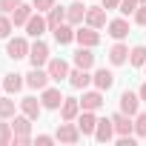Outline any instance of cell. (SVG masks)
I'll use <instances>...</instances> for the list:
<instances>
[{"instance_id":"cell-28","label":"cell","mask_w":146,"mask_h":146,"mask_svg":"<svg viewBox=\"0 0 146 146\" xmlns=\"http://www.w3.org/2000/svg\"><path fill=\"white\" fill-rule=\"evenodd\" d=\"M129 63L132 66H143L146 63V46H132L129 49Z\"/></svg>"},{"instance_id":"cell-25","label":"cell","mask_w":146,"mask_h":146,"mask_svg":"<svg viewBox=\"0 0 146 146\" xmlns=\"http://www.w3.org/2000/svg\"><path fill=\"white\" fill-rule=\"evenodd\" d=\"M52 35H54V40L60 46H69L72 40H75V26H72V23H60L57 29H52Z\"/></svg>"},{"instance_id":"cell-7","label":"cell","mask_w":146,"mask_h":146,"mask_svg":"<svg viewBox=\"0 0 146 146\" xmlns=\"http://www.w3.org/2000/svg\"><path fill=\"white\" fill-rule=\"evenodd\" d=\"M49 46L40 40V37H35V43H32V49H29V63L32 66H46L49 63Z\"/></svg>"},{"instance_id":"cell-31","label":"cell","mask_w":146,"mask_h":146,"mask_svg":"<svg viewBox=\"0 0 146 146\" xmlns=\"http://www.w3.org/2000/svg\"><path fill=\"white\" fill-rule=\"evenodd\" d=\"M135 137H146V112L135 115Z\"/></svg>"},{"instance_id":"cell-26","label":"cell","mask_w":146,"mask_h":146,"mask_svg":"<svg viewBox=\"0 0 146 146\" xmlns=\"http://www.w3.org/2000/svg\"><path fill=\"white\" fill-rule=\"evenodd\" d=\"M32 15H35V6H29V3H20V6L12 12V23H15V26H26Z\"/></svg>"},{"instance_id":"cell-13","label":"cell","mask_w":146,"mask_h":146,"mask_svg":"<svg viewBox=\"0 0 146 146\" xmlns=\"http://www.w3.org/2000/svg\"><path fill=\"white\" fill-rule=\"evenodd\" d=\"M80 109H89V112H98L103 109V92L100 89H83V98H80Z\"/></svg>"},{"instance_id":"cell-9","label":"cell","mask_w":146,"mask_h":146,"mask_svg":"<svg viewBox=\"0 0 146 146\" xmlns=\"http://www.w3.org/2000/svg\"><path fill=\"white\" fill-rule=\"evenodd\" d=\"M23 29H26V35H29V37H43V32H49V23H46L43 12H35Z\"/></svg>"},{"instance_id":"cell-12","label":"cell","mask_w":146,"mask_h":146,"mask_svg":"<svg viewBox=\"0 0 146 146\" xmlns=\"http://www.w3.org/2000/svg\"><path fill=\"white\" fill-rule=\"evenodd\" d=\"M40 103H43V109H60L63 92L54 89V86H46V89H40Z\"/></svg>"},{"instance_id":"cell-4","label":"cell","mask_w":146,"mask_h":146,"mask_svg":"<svg viewBox=\"0 0 146 146\" xmlns=\"http://www.w3.org/2000/svg\"><path fill=\"white\" fill-rule=\"evenodd\" d=\"M86 3L83 0H75V3H69L66 6V23H72V26H83L86 23Z\"/></svg>"},{"instance_id":"cell-14","label":"cell","mask_w":146,"mask_h":146,"mask_svg":"<svg viewBox=\"0 0 146 146\" xmlns=\"http://www.w3.org/2000/svg\"><path fill=\"white\" fill-rule=\"evenodd\" d=\"M80 112H83L80 109V98H63V103H60V120H78Z\"/></svg>"},{"instance_id":"cell-11","label":"cell","mask_w":146,"mask_h":146,"mask_svg":"<svg viewBox=\"0 0 146 146\" xmlns=\"http://www.w3.org/2000/svg\"><path fill=\"white\" fill-rule=\"evenodd\" d=\"M46 69H49V75H52V80H69V63L63 60V57H49V63H46Z\"/></svg>"},{"instance_id":"cell-5","label":"cell","mask_w":146,"mask_h":146,"mask_svg":"<svg viewBox=\"0 0 146 146\" xmlns=\"http://www.w3.org/2000/svg\"><path fill=\"white\" fill-rule=\"evenodd\" d=\"M75 40H78V46H92V49H95V46L100 43V32L83 23V26L75 29Z\"/></svg>"},{"instance_id":"cell-2","label":"cell","mask_w":146,"mask_h":146,"mask_svg":"<svg viewBox=\"0 0 146 146\" xmlns=\"http://www.w3.org/2000/svg\"><path fill=\"white\" fill-rule=\"evenodd\" d=\"M54 137L60 140V143H78L80 137H83V132H80V126H78V120H63L60 126H57V132H54Z\"/></svg>"},{"instance_id":"cell-40","label":"cell","mask_w":146,"mask_h":146,"mask_svg":"<svg viewBox=\"0 0 146 146\" xmlns=\"http://www.w3.org/2000/svg\"><path fill=\"white\" fill-rule=\"evenodd\" d=\"M143 72H146V63H143Z\"/></svg>"},{"instance_id":"cell-32","label":"cell","mask_w":146,"mask_h":146,"mask_svg":"<svg viewBox=\"0 0 146 146\" xmlns=\"http://www.w3.org/2000/svg\"><path fill=\"white\" fill-rule=\"evenodd\" d=\"M140 6V0H120V15H135V9Z\"/></svg>"},{"instance_id":"cell-35","label":"cell","mask_w":146,"mask_h":146,"mask_svg":"<svg viewBox=\"0 0 146 146\" xmlns=\"http://www.w3.org/2000/svg\"><path fill=\"white\" fill-rule=\"evenodd\" d=\"M132 17H135V23H137V26H146V3H140V6L135 9V15H132Z\"/></svg>"},{"instance_id":"cell-24","label":"cell","mask_w":146,"mask_h":146,"mask_svg":"<svg viewBox=\"0 0 146 146\" xmlns=\"http://www.w3.org/2000/svg\"><path fill=\"white\" fill-rule=\"evenodd\" d=\"M17 100H15V95H3L0 98V120H9V117H15L17 115Z\"/></svg>"},{"instance_id":"cell-29","label":"cell","mask_w":146,"mask_h":146,"mask_svg":"<svg viewBox=\"0 0 146 146\" xmlns=\"http://www.w3.org/2000/svg\"><path fill=\"white\" fill-rule=\"evenodd\" d=\"M12 29H15V23H12V15H6V12H0V40H9Z\"/></svg>"},{"instance_id":"cell-39","label":"cell","mask_w":146,"mask_h":146,"mask_svg":"<svg viewBox=\"0 0 146 146\" xmlns=\"http://www.w3.org/2000/svg\"><path fill=\"white\" fill-rule=\"evenodd\" d=\"M0 89H3V78H0Z\"/></svg>"},{"instance_id":"cell-22","label":"cell","mask_w":146,"mask_h":146,"mask_svg":"<svg viewBox=\"0 0 146 146\" xmlns=\"http://www.w3.org/2000/svg\"><path fill=\"white\" fill-rule=\"evenodd\" d=\"M78 126H80V132L89 137H95V126H98V117H95V112H89V109H83L80 115H78Z\"/></svg>"},{"instance_id":"cell-1","label":"cell","mask_w":146,"mask_h":146,"mask_svg":"<svg viewBox=\"0 0 146 146\" xmlns=\"http://www.w3.org/2000/svg\"><path fill=\"white\" fill-rule=\"evenodd\" d=\"M12 129H15L12 146H29V143H35V137H32V117H26L23 112L12 117Z\"/></svg>"},{"instance_id":"cell-33","label":"cell","mask_w":146,"mask_h":146,"mask_svg":"<svg viewBox=\"0 0 146 146\" xmlns=\"http://www.w3.org/2000/svg\"><path fill=\"white\" fill-rule=\"evenodd\" d=\"M20 3H26V0H0V12H6V15H12Z\"/></svg>"},{"instance_id":"cell-16","label":"cell","mask_w":146,"mask_h":146,"mask_svg":"<svg viewBox=\"0 0 146 146\" xmlns=\"http://www.w3.org/2000/svg\"><path fill=\"white\" fill-rule=\"evenodd\" d=\"M72 60H75L78 69H95V54H92V46H78V52L72 54Z\"/></svg>"},{"instance_id":"cell-10","label":"cell","mask_w":146,"mask_h":146,"mask_svg":"<svg viewBox=\"0 0 146 146\" xmlns=\"http://www.w3.org/2000/svg\"><path fill=\"white\" fill-rule=\"evenodd\" d=\"M95 140H98V143H109V140H115V123H112V117H98Z\"/></svg>"},{"instance_id":"cell-17","label":"cell","mask_w":146,"mask_h":146,"mask_svg":"<svg viewBox=\"0 0 146 146\" xmlns=\"http://www.w3.org/2000/svg\"><path fill=\"white\" fill-rule=\"evenodd\" d=\"M23 86H26V75H17V72L3 75V92H6V95H17Z\"/></svg>"},{"instance_id":"cell-20","label":"cell","mask_w":146,"mask_h":146,"mask_svg":"<svg viewBox=\"0 0 146 146\" xmlns=\"http://www.w3.org/2000/svg\"><path fill=\"white\" fill-rule=\"evenodd\" d=\"M109 63H112V66H123V63H129V46H126L123 40H117V43L109 49Z\"/></svg>"},{"instance_id":"cell-30","label":"cell","mask_w":146,"mask_h":146,"mask_svg":"<svg viewBox=\"0 0 146 146\" xmlns=\"http://www.w3.org/2000/svg\"><path fill=\"white\" fill-rule=\"evenodd\" d=\"M12 140H15L12 123H0V146H12Z\"/></svg>"},{"instance_id":"cell-34","label":"cell","mask_w":146,"mask_h":146,"mask_svg":"<svg viewBox=\"0 0 146 146\" xmlns=\"http://www.w3.org/2000/svg\"><path fill=\"white\" fill-rule=\"evenodd\" d=\"M32 6H35V12H43V15H46V12H49L52 6H57V3H54V0H32Z\"/></svg>"},{"instance_id":"cell-19","label":"cell","mask_w":146,"mask_h":146,"mask_svg":"<svg viewBox=\"0 0 146 146\" xmlns=\"http://www.w3.org/2000/svg\"><path fill=\"white\" fill-rule=\"evenodd\" d=\"M69 83L75 86V89H89L92 86V75H89V69H72L69 72Z\"/></svg>"},{"instance_id":"cell-38","label":"cell","mask_w":146,"mask_h":146,"mask_svg":"<svg viewBox=\"0 0 146 146\" xmlns=\"http://www.w3.org/2000/svg\"><path fill=\"white\" fill-rule=\"evenodd\" d=\"M137 95H140V100H143V103H146V83H143V86H140V89H137Z\"/></svg>"},{"instance_id":"cell-23","label":"cell","mask_w":146,"mask_h":146,"mask_svg":"<svg viewBox=\"0 0 146 146\" xmlns=\"http://www.w3.org/2000/svg\"><path fill=\"white\" fill-rule=\"evenodd\" d=\"M106 29H109V37H115V40H123V37L129 35V20H123V17H115V20H109V23H106Z\"/></svg>"},{"instance_id":"cell-6","label":"cell","mask_w":146,"mask_h":146,"mask_svg":"<svg viewBox=\"0 0 146 146\" xmlns=\"http://www.w3.org/2000/svg\"><path fill=\"white\" fill-rule=\"evenodd\" d=\"M29 49H32V43H29L26 37H12V40L6 43V54H9L12 60H23V57H29Z\"/></svg>"},{"instance_id":"cell-36","label":"cell","mask_w":146,"mask_h":146,"mask_svg":"<svg viewBox=\"0 0 146 146\" xmlns=\"http://www.w3.org/2000/svg\"><path fill=\"white\" fill-rule=\"evenodd\" d=\"M54 140H57L54 135H37V137H35V143H37V146H52Z\"/></svg>"},{"instance_id":"cell-27","label":"cell","mask_w":146,"mask_h":146,"mask_svg":"<svg viewBox=\"0 0 146 146\" xmlns=\"http://www.w3.org/2000/svg\"><path fill=\"white\" fill-rule=\"evenodd\" d=\"M46 23H49V32L57 29L60 23H66V6H52L46 12Z\"/></svg>"},{"instance_id":"cell-15","label":"cell","mask_w":146,"mask_h":146,"mask_svg":"<svg viewBox=\"0 0 146 146\" xmlns=\"http://www.w3.org/2000/svg\"><path fill=\"white\" fill-rule=\"evenodd\" d=\"M92 83H95V89H100V92H109L112 86H115V72L112 69H98L95 75H92Z\"/></svg>"},{"instance_id":"cell-41","label":"cell","mask_w":146,"mask_h":146,"mask_svg":"<svg viewBox=\"0 0 146 146\" xmlns=\"http://www.w3.org/2000/svg\"><path fill=\"white\" fill-rule=\"evenodd\" d=\"M140 3H146V0H140Z\"/></svg>"},{"instance_id":"cell-8","label":"cell","mask_w":146,"mask_h":146,"mask_svg":"<svg viewBox=\"0 0 146 146\" xmlns=\"http://www.w3.org/2000/svg\"><path fill=\"white\" fill-rule=\"evenodd\" d=\"M117 103H120V112H126V115L135 117V115L140 112V103H143V100H140L137 92H129V89H126V92H120V100H117Z\"/></svg>"},{"instance_id":"cell-3","label":"cell","mask_w":146,"mask_h":146,"mask_svg":"<svg viewBox=\"0 0 146 146\" xmlns=\"http://www.w3.org/2000/svg\"><path fill=\"white\" fill-rule=\"evenodd\" d=\"M49 80H52V75H49V69L46 66H32L29 69V75H26V86L29 89H46L49 86Z\"/></svg>"},{"instance_id":"cell-37","label":"cell","mask_w":146,"mask_h":146,"mask_svg":"<svg viewBox=\"0 0 146 146\" xmlns=\"http://www.w3.org/2000/svg\"><path fill=\"white\" fill-rule=\"evenodd\" d=\"M100 6L109 12V9H120V0H100Z\"/></svg>"},{"instance_id":"cell-18","label":"cell","mask_w":146,"mask_h":146,"mask_svg":"<svg viewBox=\"0 0 146 146\" xmlns=\"http://www.w3.org/2000/svg\"><path fill=\"white\" fill-rule=\"evenodd\" d=\"M109 20H106V9L103 6H89L86 9V26H92V29H103Z\"/></svg>"},{"instance_id":"cell-21","label":"cell","mask_w":146,"mask_h":146,"mask_svg":"<svg viewBox=\"0 0 146 146\" xmlns=\"http://www.w3.org/2000/svg\"><path fill=\"white\" fill-rule=\"evenodd\" d=\"M17 103H20V112H23L26 117H32V120H37L40 112H43V103H40L37 98H23V100H17Z\"/></svg>"}]
</instances>
